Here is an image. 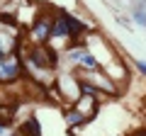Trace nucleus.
<instances>
[{
    "instance_id": "nucleus-7",
    "label": "nucleus",
    "mask_w": 146,
    "mask_h": 136,
    "mask_svg": "<svg viewBox=\"0 0 146 136\" xmlns=\"http://www.w3.org/2000/svg\"><path fill=\"white\" fill-rule=\"evenodd\" d=\"M20 136H39V121H36L34 117L25 119V124H22V129H20Z\"/></svg>"
},
{
    "instance_id": "nucleus-1",
    "label": "nucleus",
    "mask_w": 146,
    "mask_h": 136,
    "mask_svg": "<svg viewBox=\"0 0 146 136\" xmlns=\"http://www.w3.org/2000/svg\"><path fill=\"white\" fill-rule=\"evenodd\" d=\"M32 24V37H34V44L44 46V44L51 39V24H54V17L51 15H36L34 20L29 22Z\"/></svg>"
},
{
    "instance_id": "nucleus-5",
    "label": "nucleus",
    "mask_w": 146,
    "mask_h": 136,
    "mask_svg": "<svg viewBox=\"0 0 146 136\" xmlns=\"http://www.w3.org/2000/svg\"><path fill=\"white\" fill-rule=\"evenodd\" d=\"M61 15H63V20L68 22V27H71V32L76 34V37H80V34L85 32V22H80L76 15H71V12H66V10H61Z\"/></svg>"
},
{
    "instance_id": "nucleus-4",
    "label": "nucleus",
    "mask_w": 146,
    "mask_h": 136,
    "mask_svg": "<svg viewBox=\"0 0 146 136\" xmlns=\"http://www.w3.org/2000/svg\"><path fill=\"white\" fill-rule=\"evenodd\" d=\"M78 68L80 71H98V68H102V63L98 61V58L93 56V53L85 49L83 53H80V61H78Z\"/></svg>"
},
{
    "instance_id": "nucleus-9",
    "label": "nucleus",
    "mask_w": 146,
    "mask_h": 136,
    "mask_svg": "<svg viewBox=\"0 0 146 136\" xmlns=\"http://www.w3.org/2000/svg\"><path fill=\"white\" fill-rule=\"evenodd\" d=\"M136 71H139L141 75H146V61H136Z\"/></svg>"
},
{
    "instance_id": "nucleus-2",
    "label": "nucleus",
    "mask_w": 146,
    "mask_h": 136,
    "mask_svg": "<svg viewBox=\"0 0 146 136\" xmlns=\"http://www.w3.org/2000/svg\"><path fill=\"white\" fill-rule=\"evenodd\" d=\"M22 71H25V66L20 63V58H17V56H10L7 61L0 63V80H3V83H12V80L20 78Z\"/></svg>"
},
{
    "instance_id": "nucleus-8",
    "label": "nucleus",
    "mask_w": 146,
    "mask_h": 136,
    "mask_svg": "<svg viewBox=\"0 0 146 136\" xmlns=\"http://www.w3.org/2000/svg\"><path fill=\"white\" fill-rule=\"evenodd\" d=\"M131 20H134L136 24L146 27V10H144V7H139V5H134V10H131Z\"/></svg>"
},
{
    "instance_id": "nucleus-3",
    "label": "nucleus",
    "mask_w": 146,
    "mask_h": 136,
    "mask_svg": "<svg viewBox=\"0 0 146 136\" xmlns=\"http://www.w3.org/2000/svg\"><path fill=\"white\" fill-rule=\"evenodd\" d=\"M51 39H78L76 34L71 32V27H68V22L63 20V15H61V10L54 15V24H51ZM49 39V42H51Z\"/></svg>"
},
{
    "instance_id": "nucleus-6",
    "label": "nucleus",
    "mask_w": 146,
    "mask_h": 136,
    "mask_svg": "<svg viewBox=\"0 0 146 136\" xmlns=\"http://www.w3.org/2000/svg\"><path fill=\"white\" fill-rule=\"evenodd\" d=\"M63 119H66V124H68V126H78V124H83L88 117L73 107V110H66V112H63Z\"/></svg>"
}]
</instances>
